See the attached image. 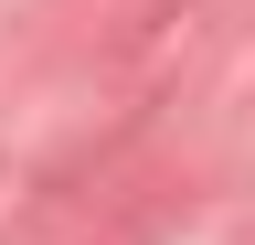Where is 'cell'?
Wrapping results in <instances>:
<instances>
[]
</instances>
